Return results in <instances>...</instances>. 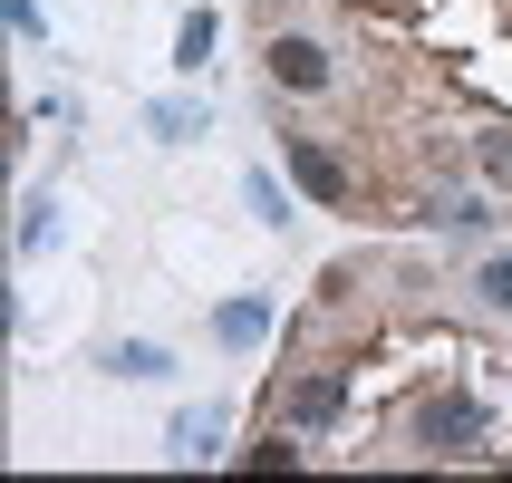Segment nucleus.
I'll list each match as a JSON object with an SVG mask.
<instances>
[{
    "label": "nucleus",
    "instance_id": "f257e3e1",
    "mask_svg": "<svg viewBox=\"0 0 512 483\" xmlns=\"http://www.w3.org/2000/svg\"><path fill=\"white\" fill-rule=\"evenodd\" d=\"M339 406H348V368H310V377H290L281 426H300V435H329V426H339Z\"/></svg>",
    "mask_w": 512,
    "mask_h": 483
},
{
    "label": "nucleus",
    "instance_id": "f03ea898",
    "mask_svg": "<svg viewBox=\"0 0 512 483\" xmlns=\"http://www.w3.org/2000/svg\"><path fill=\"white\" fill-rule=\"evenodd\" d=\"M281 155H290V174H300V184H310L319 203H358V174H348V165H339V155H329L319 136H281Z\"/></svg>",
    "mask_w": 512,
    "mask_h": 483
},
{
    "label": "nucleus",
    "instance_id": "7ed1b4c3",
    "mask_svg": "<svg viewBox=\"0 0 512 483\" xmlns=\"http://www.w3.org/2000/svg\"><path fill=\"white\" fill-rule=\"evenodd\" d=\"M416 435H426L435 455H464V445H484V406L474 397H435L426 416H416Z\"/></svg>",
    "mask_w": 512,
    "mask_h": 483
},
{
    "label": "nucleus",
    "instance_id": "20e7f679",
    "mask_svg": "<svg viewBox=\"0 0 512 483\" xmlns=\"http://www.w3.org/2000/svg\"><path fill=\"white\" fill-rule=\"evenodd\" d=\"M271 87L319 97V87H329V49H319V39H271Z\"/></svg>",
    "mask_w": 512,
    "mask_h": 483
},
{
    "label": "nucleus",
    "instance_id": "39448f33",
    "mask_svg": "<svg viewBox=\"0 0 512 483\" xmlns=\"http://www.w3.org/2000/svg\"><path fill=\"white\" fill-rule=\"evenodd\" d=\"M213 445H223V416H213V406H184V416H174V455L203 464Z\"/></svg>",
    "mask_w": 512,
    "mask_h": 483
},
{
    "label": "nucleus",
    "instance_id": "423d86ee",
    "mask_svg": "<svg viewBox=\"0 0 512 483\" xmlns=\"http://www.w3.org/2000/svg\"><path fill=\"white\" fill-rule=\"evenodd\" d=\"M213 58V10H194V20L174 29V68H203Z\"/></svg>",
    "mask_w": 512,
    "mask_h": 483
},
{
    "label": "nucleus",
    "instance_id": "0eeeda50",
    "mask_svg": "<svg viewBox=\"0 0 512 483\" xmlns=\"http://www.w3.org/2000/svg\"><path fill=\"white\" fill-rule=\"evenodd\" d=\"M107 368H116V377H165V348H155V339H126Z\"/></svg>",
    "mask_w": 512,
    "mask_h": 483
},
{
    "label": "nucleus",
    "instance_id": "6e6552de",
    "mask_svg": "<svg viewBox=\"0 0 512 483\" xmlns=\"http://www.w3.org/2000/svg\"><path fill=\"white\" fill-rule=\"evenodd\" d=\"M223 339H232V348L261 339V300H232V310H223Z\"/></svg>",
    "mask_w": 512,
    "mask_h": 483
},
{
    "label": "nucleus",
    "instance_id": "1a4fd4ad",
    "mask_svg": "<svg viewBox=\"0 0 512 483\" xmlns=\"http://www.w3.org/2000/svg\"><path fill=\"white\" fill-rule=\"evenodd\" d=\"M474 290H484L493 310H512V261H484V281H474Z\"/></svg>",
    "mask_w": 512,
    "mask_h": 483
},
{
    "label": "nucleus",
    "instance_id": "9d476101",
    "mask_svg": "<svg viewBox=\"0 0 512 483\" xmlns=\"http://www.w3.org/2000/svg\"><path fill=\"white\" fill-rule=\"evenodd\" d=\"M484 174H493V184H512V136H484Z\"/></svg>",
    "mask_w": 512,
    "mask_h": 483
}]
</instances>
